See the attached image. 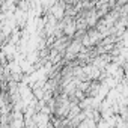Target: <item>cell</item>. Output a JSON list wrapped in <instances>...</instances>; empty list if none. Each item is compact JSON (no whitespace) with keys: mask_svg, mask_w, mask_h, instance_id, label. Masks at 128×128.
Masks as SVG:
<instances>
[{"mask_svg":"<svg viewBox=\"0 0 128 128\" xmlns=\"http://www.w3.org/2000/svg\"><path fill=\"white\" fill-rule=\"evenodd\" d=\"M51 14H53V17H54L56 20H59V18L63 17V14H65V8H63V5H60V3H53V11H51Z\"/></svg>","mask_w":128,"mask_h":128,"instance_id":"6da1fadb","label":"cell"}]
</instances>
